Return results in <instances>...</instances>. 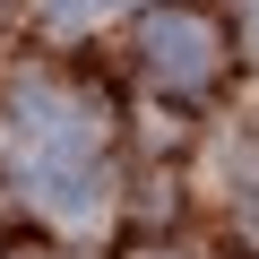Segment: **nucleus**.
Instances as JSON below:
<instances>
[{"label":"nucleus","mask_w":259,"mask_h":259,"mask_svg":"<svg viewBox=\"0 0 259 259\" xmlns=\"http://www.w3.org/2000/svg\"><path fill=\"white\" fill-rule=\"evenodd\" d=\"M104 9H121V0H44V26H95Z\"/></svg>","instance_id":"obj_3"},{"label":"nucleus","mask_w":259,"mask_h":259,"mask_svg":"<svg viewBox=\"0 0 259 259\" xmlns=\"http://www.w3.org/2000/svg\"><path fill=\"white\" fill-rule=\"evenodd\" d=\"M250 52H259V0H250Z\"/></svg>","instance_id":"obj_4"},{"label":"nucleus","mask_w":259,"mask_h":259,"mask_svg":"<svg viewBox=\"0 0 259 259\" xmlns=\"http://www.w3.org/2000/svg\"><path fill=\"white\" fill-rule=\"evenodd\" d=\"M26 190H35V207L61 216V225H95V216H104V173H95V156H87V164H26Z\"/></svg>","instance_id":"obj_2"},{"label":"nucleus","mask_w":259,"mask_h":259,"mask_svg":"<svg viewBox=\"0 0 259 259\" xmlns=\"http://www.w3.org/2000/svg\"><path fill=\"white\" fill-rule=\"evenodd\" d=\"M139 61L164 87H207L216 78V26L190 18V9H147L139 18Z\"/></svg>","instance_id":"obj_1"}]
</instances>
